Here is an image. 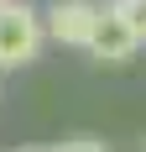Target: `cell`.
I'll return each mask as SVG.
<instances>
[{"label": "cell", "mask_w": 146, "mask_h": 152, "mask_svg": "<svg viewBox=\"0 0 146 152\" xmlns=\"http://www.w3.org/2000/svg\"><path fill=\"white\" fill-rule=\"evenodd\" d=\"M47 21L21 0H5L0 5V68H26L37 53H42Z\"/></svg>", "instance_id": "6da1fadb"}, {"label": "cell", "mask_w": 146, "mask_h": 152, "mask_svg": "<svg viewBox=\"0 0 146 152\" xmlns=\"http://www.w3.org/2000/svg\"><path fill=\"white\" fill-rule=\"evenodd\" d=\"M94 21H99V5L94 0H58L47 11V37L63 42V47H89Z\"/></svg>", "instance_id": "7a4b0ae2"}, {"label": "cell", "mask_w": 146, "mask_h": 152, "mask_svg": "<svg viewBox=\"0 0 146 152\" xmlns=\"http://www.w3.org/2000/svg\"><path fill=\"white\" fill-rule=\"evenodd\" d=\"M136 37H131V26H125V21H120L115 11H110V5H99V21H94V37H89V53H94V58L99 63H125L136 53Z\"/></svg>", "instance_id": "3957f363"}, {"label": "cell", "mask_w": 146, "mask_h": 152, "mask_svg": "<svg viewBox=\"0 0 146 152\" xmlns=\"http://www.w3.org/2000/svg\"><path fill=\"white\" fill-rule=\"evenodd\" d=\"M110 11L131 26V37L136 42H146V0H110Z\"/></svg>", "instance_id": "277c9868"}, {"label": "cell", "mask_w": 146, "mask_h": 152, "mask_svg": "<svg viewBox=\"0 0 146 152\" xmlns=\"http://www.w3.org/2000/svg\"><path fill=\"white\" fill-rule=\"evenodd\" d=\"M52 152H110V147L94 142V137H73V142H63V147H52Z\"/></svg>", "instance_id": "5b68a950"}, {"label": "cell", "mask_w": 146, "mask_h": 152, "mask_svg": "<svg viewBox=\"0 0 146 152\" xmlns=\"http://www.w3.org/2000/svg\"><path fill=\"white\" fill-rule=\"evenodd\" d=\"M16 152H47V147H16Z\"/></svg>", "instance_id": "8992f818"}, {"label": "cell", "mask_w": 146, "mask_h": 152, "mask_svg": "<svg viewBox=\"0 0 146 152\" xmlns=\"http://www.w3.org/2000/svg\"><path fill=\"white\" fill-rule=\"evenodd\" d=\"M0 5H5V0H0Z\"/></svg>", "instance_id": "52a82bcc"}]
</instances>
